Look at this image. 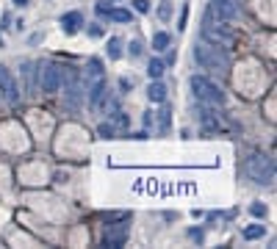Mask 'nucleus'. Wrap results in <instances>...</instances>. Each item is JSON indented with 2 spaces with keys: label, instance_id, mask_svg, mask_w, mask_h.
<instances>
[{
  "label": "nucleus",
  "instance_id": "f257e3e1",
  "mask_svg": "<svg viewBox=\"0 0 277 249\" xmlns=\"http://www.w3.org/2000/svg\"><path fill=\"white\" fill-rule=\"evenodd\" d=\"M244 172H247L249 180H255L258 186H272L275 183V158L272 155H252V158H247V164H244Z\"/></svg>",
  "mask_w": 277,
  "mask_h": 249
},
{
  "label": "nucleus",
  "instance_id": "f03ea898",
  "mask_svg": "<svg viewBox=\"0 0 277 249\" xmlns=\"http://www.w3.org/2000/svg\"><path fill=\"white\" fill-rule=\"evenodd\" d=\"M191 91L200 103H208V105H225V91L216 86L211 78L205 75H194L191 78Z\"/></svg>",
  "mask_w": 277,
  "mask_h": 249
},
{
  "label": "nucleus",
  "instance_id": "7ed1b4c3",
  "mask_svg": "<svg viewBox=\"0 0 277 249\" xmlns=\"http://www.w3.org/2000/svg\"><path fill=\"white\" fill-rule=\"evenodd\" d=\"M219 44L216 47H208V44H197L194 47V61L200 64L202 69H216V72H225V67H228V61H219L216 58V53H219Z\"/></svg>",
  "mask_w": 277,
  "mask_h": 249
},
{
  "label": "nucleus",
  "instance_id": "20e7f679",
  "mask_svg": "<svg viewBox=\"0 0 277 249\" xmlns=\"http://www.w3.org/2000/svg\"><path fill=\"white\" fill-rule=\"evenodd\" d=\"M61 67L58 64H45V69H42V81H39V89L42 94H55V91L61 89Z\"/></svg>",
  "mask_w": 277,
  "mask_h": 249
},
{
  "label": "nucleus",
  "instance_id": "39448f33",
  "mask_svg": "<svg viewBox=\"0 0 277 249\" xmlns=\"http://www.w3.org/2000/svg\"><path fill=\"white\" fill-rule=\"evenodd\" d=\"M202 36H205L211 44H225V47H230L233 44V34H230L228 22H219V25H211V22L205 20V28H202Z\"/></svg>",
  "mask_w": 277,
  "mask_h": 249
},
{
  "label": "nucleus",
  "instance_id": "423d86ee",
  "mask_svg": "<svg viewBox=\"0 0 277 249\" xmlns=\"http://www.w3.org/2000/svg\"><path fill=\"white\" fill-rule=\"evenodd\" d=\"M0 94L11 105L20 103V86H17V81L11 78V72H8L6 67H0Z\"/></svg>",
  "mask_w": 277,
  "mask_h": 249
},
{
  "label": "nucleus",
  "instance_id": "0eeeda50",
  "mask_svg": "<svg viewBox=\"0 0 277 249\" xmlns=\"http://www.w3.org/2000/svg\"><path fill=\"white\" fill-rule=\"evenodd\" d=\"M211 17H216L219 22H233L235 14H238V6L235 0H211Z\"/></svg>",
  "mask_w": 277,
  "mask_h": 249
},
{
  "label": "nucleus",
  "instance_id": "6e6552de",
  "mask_svg": "<svg viewBox=\"0 0 277 249\" xmlns=\"http://www.w3.org/2000/svg\"><path fill=\"white\" fill-rule=\"evenodd\" d=\"M200 124H202V130H208V133H225L222 114L211 111V105H208V103H202V108H200Z\"/></svg>",
  "mask_w": 277,
  "mask_h": 249
},
{
  "label": "nucleus",
  "instance_id": "1a4fd4ad",
  "mask_svg": "<svg viewBox=\"0 0 277 249\" xmlns=\"http://www.w3.org/2000/svg\"><path fill=\"white\" fill-rule=\"evenodd\" d=\"M125 241H128V224H108L103 247H125Z\"/></svg>",
  "mask_w": 277,
  "mask_h": 249
},
{
  "label": "nucleus",
  "instance_id": "9d476101",
  "mask_svg": "<svg viewBox=\"0 0 277 249\" xmlns=\"http://www.w3.org/2000/svg\"><path fill=\"white\" fill-rule=\"evenodd\" d=\"M103 103H105V81L103 78H94V83L89 86V108L100 111Z\"/></svg>",
  "mask_w": 277,
  "mask_h": 249
},
{
  "label": "nucleus",
  "instance_id": "9b49d317",
  "mask_svg": "<svg viewBox=\"0 0 277 249\" xmlns=\"http://www.w3.org/2000/svg\"><path fill=\"white\" fill-rule=\"evenodd\" d=\"M81 22H83V17L78 11H69V14H64L61 17V28H64V34H78V28H81Z\"/></svg>",
  "mask_w": 277,
  "mask_h": 249
},
{
  "label": "nucleus",
  "instance_id": "f8f14e48",
  "mask_svg": "<svg viewBox=\"0 0 277 249\" xmlns=\"http://www.w3.org/2000/svg\"><path fill=\"white\" fill-rule=\"evenodd\" d=\"M147 97H150L152 103H164V100H166V86L161 83V78H155V81L150 83V89H147Z\"/></svg>",
  "mask_w": 277,
  "mask_h": 249
},
{
  "label": "nucleus",
  "instance_id": "ddd939ff",
  "mask_svg": "<svg viewBox=\"0 0 277 249\" xmlns=\"http://www.w3.org/2000/svg\"><path fill=\"white\" fill-rule=\"evenodd\" d=\"M169 42H172V36L166 34V31H155V34H152V47H155V53L169 50Z\"/></svg>",
  "mask_w": 277,
  "mask_h": 249
},
{
  "label": "nucleus",
  "instance_id": "4468645a",
  "mask_svg": "<svg viewBox=\"0 0 277 249\" xmlns=\"http://www.w3.org/2000/svg\"><path fill=\"white\" fill-rule=\"evenodd\" d=\"M263 235H266V224H249V227H244V241H258Z\"/></svg>",
  "mask_w": 277,
  "mask_h": 249
},
{
  "label": "nucleus",
  "instance_id": "2eb2a0df",
  "mask_svg": "<svg viewBox=\"0 0 277 249\" xmlns=\"http://www.w3.org/2000/svg\"><path fill=\"white\" fill-rule=\"evenodd\" d=\"M105 53H108L111 61H117L119 55H122V39H117V36H111L108 39V47H105Z\"/></svg>",
  "mask_w": 277,
  "mask_h": 249
},
{
  "label": "nucleus",
  "instance_id": "dca6fc26",
  "mask_svg": "<svg viewBox=\"0 0 277 249\" xmlns=\"http://www.w3.org/2000/svg\"><path fill=\"white\" fill-rule=\"evenodd\" d=\"M147 75H150L152 81H155V78H161V75H164V61H158V58H152V61H150V67H147Z\"/></svg>",
  "mask_w": 277,
  "mask_h": 249
},
{
  "label": "nucleus",
  "instance_id": "f3484780",
  "mask_svg": "<svg viewBox=\"0 0 277 249\" xmlns=\"http://www.w3.org/2000/svg\"><path fill=\"white\" fill-rule=\"evenodd\" d=\"M108 17H111V20H117V22H128V20H131V14L125 11V8H108Z\"/></svg>",
  "mask_w": 277,
  "mask_h": 249
},
{
  "label": "nucleus",
  "instance_id": "a211bd4d",
  "mask_svg": "<svg viewBox=\"0 0 277 249\" xmlns=\"http://www.w3.org/2000/svg\"><path fill=\"white\" fill-rule=\"evenodd\" d=\"M89 75L92 78H103V64H100V58H92L89 61Z\"/></svg>",
  "mask_w": 277,
  "mask_h": 249
},
{
  "label": "nucleus",
  "instance_id": "6ab92c4d",
  "mask_svg": "<svg viewBox=\"0 0 277 249\" xmlns=\"http://www.w3.org/2000/svg\"><path fill=\"white\" fill-rule=\"evenodd\" d=\"M249 213L255 216V219H263V216H266V205H261V202H255V205H249Z\"/></svg>",
  "mask_w": 277,
  "mask_h": 249
},
{
  "label": "nucleus",
  "instance_id": "aec40b11",
  "mask_svg": "<svg viewBox=\"0 0 277 249\" xmlns=\"http://www.w3.org/2000/svg\"><path fill=\"white\" fill-rule=\"evenodd\" d=\"M158 17H161V20H169V17H172V3H161Z\"/></svg>",
  "mask_w": 277,
  "mask_h": 249
},
{
  "label": "nucleus",
  "instance_id": "412c9836",
  "mask_svg": "<svg viewBox=\"0 0 277 249\" xmlns=\"http://www.w3.org/2000/svg\"><path fill=\"white\" fill-rule=\"evenodd\" d=\"M133 8L141 11V14H147V11H150V0H133Z\"/></svg>",
  "mask_w": 277,
  "mask_h": 249
},
{
  "label": "nucleus",
  "instance_id": "4be33fe9",
  "mask_svg": "<svg viewBox=\"0 0 277 249\" xmlns=\"http://www.w3.org/2000/svg\"><path fill=\"white\" fill-rule=\"evenodd\" d=\"M100 136H103V138H111V136H114V124H108V122L100 124Z\"/></svg>",
  "mask_w": 277,
  "mask_h": 249
},
{
  "label": "nucleus",
  "instance_id": "5701e85b",
  "mask_svg": "<svg viewBox=\"0 0 277 249\" xmlns=\"http://www.w3.org/2000/svg\"><path fill=\"white\" fill-rule=\"evenodd\" d=\"M128 50H131V55H133V58H136V55H141V42H136V39H133L131 44H128Z\"/></svg>",
  "mask_w": 277,
  "mask_h": 249
},
{
  "label": "nucleus",
  "instance_id": "b1692460",
  "mask_svg": "<svg viewBox=\"0 0 277 249\" xmlns=\"http://www.w3.org/2000/svg\"><path fill=\"white\" fill-rule=\"evenodd\" d=\"M169 127V111H161V130Z\"/></svg>",
  "mask_w": 277,
  "mask_h": 249
},
{
  "label": "nucleus",
  "instance_id": "393cba45",
  "mask_svg": "<svg viewBox=\"0 0 277 249\" xmlns=\"http://www.w3.org/2000/svg\"><path fill=\"white\" fill-rule=\"evenodd\" d=\"M186 20H188V6H183V14H180V25L178 28H186Z\"/></svg>",
  "mask_w": 277,
  "mask_h": 249
},
{
  "label": "nucleus",
  "instance_id": "a878e982",
  "mask_svg": "<svg viewBox=\"0 0 277 249\" xmlns=\"http://www.w3.org/2000/svg\"><path fill=\"white\" fill-rule=\"evenodd\" d=\"M89 36H103V28H100V25H89Z\"/></svg>",
  "mask_w": 277,
  "mask_h": 249
},
{
  "label": "nucleus",
  "instance_id": "bb28decb",
  "mask_svg": "<svg viewBox=\"0 0 277 249\" xmlns=\"http://www.w3.org/2000/svg\"><path fill=\"white\" fill-rule=\"evenodd\" d=\"M14 3H17V6H25V3H28V0H14Z\"/></svg>",
  "mask_w": 277,
  "mask_h": 249
},
{
  "label": "nucleus",
  "instance_id": "cd10ccee",
  "mask_svg": "<svg viewBox=\"0 0 277 249\" xmlns=\"http://www.w3.org/2000/svg\"><path fill=\"white\" fill-rule=\"evenodd\" d=\"M0 44H3V39H0Z\"/></svg>",
  "mask_w": 277,
  "mask_h": 249
}]
</instances>
